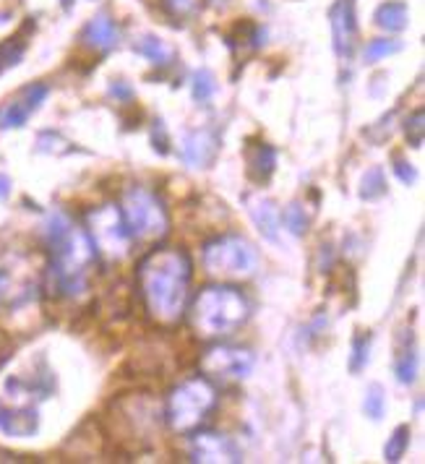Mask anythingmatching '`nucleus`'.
<instances>
[{"mask_svg":"<svg viewBox=\"0 0 425 464\" xmlns=\"http://www.w3.org/2000/svg\"><path fill=\"white\" fill-rule=\"evenodd\" d=\"M191 259L180 248H155L139 264V292L156 326H175L188 306Z\"/></svg>","mask_w":425,"mask_h":464,"instance_id":"obj_1","label":"nucleus"},{"mask_svg":"<svg viewBox=\"0 0 425 464\" xmlns=\"http://www.w3.org/2000/svg\"><path fill=\"white\" fill-rule=\"evenodd\" d=\"M44 243L50 251L47 279L52 295L78 298L86 290L89 274L97 264V251L92 248L86 232L76 228L63 212H55L44 225Z\"/></svg>","mask_w":425,"mask_h":464,"instance_id":"obj_2","label":"nucleus"},{"mask_svg":"<svg viewBox=\"0 0 425 464\" xmlns=\"http://www.w3.org/2000/svg\"><path fill=\"white\" fill-rule=\"evenodd\" d=\"M251 306L245 295L225 282L204 287L196 292L188 308V326L204 342H222L243 329Z\"/></svg>","mask_w":425,"mask_h":464,"instance_id":"obj_3","label":"nucleus"},{"mask_svg":"<svg viewBox=\"0 0 425 464\" xmlns=\"http://www.w3.org/2000/svg\"><path fill=\"white\" fill-rule=\"evenodd\" d=\"M217 407V388L204 376H191L167 394L164 423L172 433H196Z\"/></svg>","mask_w":425,"mask_h":464,"instance_id":"obj_4","label":"nucleus"},{"mask_svg":"<svg viewBox=\"0 0 425 464\" xmlns=\"http://www.w3.org/2000/svg\"><path fill=\"white\" fill-rule=\"evenodd\" d=\"M120 217L133 243H159L170 230V217L159 196L149 188L131 186L120 196Z\"/></svg>","mask_w":425,"mask_h":464,"instance_id":"obj_5","label":"nucleus"},{"mask_svg":"<svg viewBox=\"0 0 425 464\" xmlns=\"http://www.w3.org/2000/svg\"><path fill=\"white\" fill-rule=\"evenodd\" d=\"M259 269V251L240 235H220L204 245V271L220 282H243Z\"/></svg>","mask_w":425,"mask_h":464,"instance_id":"obj_6","label":"nucleus"},{"mask_svg":"<svg viewBox=\"0 0 425 464\" xmlns=\"http://www.w3.org/2000/svg\"><path fill=\"white\" fill-rule=\"evenodd\" d=\"M84 232H86L92 248L97 251V256L105 259V261L125 259L128 251H131V243H133L116 204L89 209L86 217H84Z\"/></svg>","mask_w":425,"mask_h":464,"instance_id":"obj_7","label":"nucleus"},{"mask_svg":"<svg viewBox=\"0 0 425 464\" xmlns=\"http://www.w3.org/2000/svg\"><path fill=\"white\" fill-rule=\"evenodd\" d=\"M113 418L110 423L123 428V438H117L120 444H133V446H144L152 444L156 428H159V407L152 396L147 394H125L113 402Z\"/></svg>","mask_w":425,"mask_h":464,"instance_id":"obj_8","label":"nucleus"},{"mask_svg":"<svg viewBox=\"0 0 425 464\" xmlns=\"http://www.w3.org/2000/svg\"><path fill=\"white\" fill-rule=\"evenodd\" d=\"M253 352L245 348H235V345H214L209 348L201 360H198V371L206 381L217 384V387H235L240 381H245L253 371Z\"/></svg>","mask_w":425,"mask_h":464,"instance_id":"obj_9","label":"nucleus"},{"mask_svg":"<svg viewBox=\"0 0 425 464\" xmlns=\"http://www.w3.org/2000/svg\"><path fill=\"white\" fill-rule=\"evenodd\" d=\"M191 462L198 464H237L243 462V454L230 436L201 430L191 438Z\"/></svg>","mask_w":425,"mask_h":464,"instance_id":"obj_10","label":"nucleus"},{"mask_svg":"<svg viewBox=\"0 0 425 464\" xmlns=\"http://www.w3.org/2000/svg\"><path fill=\"white\" fill-rule=\"evenodd\" d=\"M329 19H332V37H334L337 55L349 58L355 50V37H357L355 0H337L329 11Z\"/></svg>","mask_w":425,"mask_h":464,"instance_id":"obj_11","label":"nucleus"},{"mask_svg":"<svg viewBox=\"0 0 425 464\" xmlns=\"http://www.w3.org/2000/svg\"><path fill=\"white\" fill-rule=\"evenodd\" d=\"M44 97H47V86L44 84L27 86L16 100H11L8 105L0 108V128H21L29 120V116L44 102Z\"/></svg>","mask_w":425,"mask_h":464,"instance_id":"obj_12","label":"nucleus"},{"mask_svg":"<svg viewBox=\"0 0 425 464\" xmlns=\"http://www.w3.org/2000/svg\"><path fill=\"white\" fill-rule=\"evenodd\" d=\"M243 204L248 209V217L253 220L256 230L261 232L269 243H279V214L274 201L264 194H245Z\"/></svg>","mask_w":425,"mask_h":464,"instance_id":"obj_13","label":"nucleus"},{"mask_svg":"<svg viewBox=\"0 0 425 464\" xmlns=\"http://www.w3.org/2000/svg\"><path fill=\"white\" fill-rule=\"evenodd\" d=\"M220 152V139L217 133L212 131H194L191 136H186L183 141V149H180V156L188 167H196V170H204L214 162V156Z\"/></svg>","mask_w":425,"mask_h":464,"instance_id":"obj_14","label":"nucleus"},{"mask_svg":"<svg viewBox=\"0 0 425 464\" xmlns=\"http://www.w3.org/2000/svg\"><path fill=\"white\" fill-rule=\"evenodd\" d=\"M0 430L13 438H29L39 430V415L35 407L27 404H0Z\"/></svg>","mask_w":425,"mask_h":464,"instance_id":"obj_15","label":"nucleus"},{"mask_svg":"<svg viewBox=\"0 0 425 464\" xmlns=\"http://www.w3.org/2000/svg\"><path fill=\"white\" fill-rule=\"evenodd\" d=\"M245 164H248V178L253 183H267L274 175V167H277V152L264 141L248 144L245 147Z\"/></svg>","mask_w":425,"mask_h":464,"instance_id":"obj_16","label":"nucleus"},{"mask_svg":"<svg viewBox=\"0 0 425 464\" xmlns=\"http://www.w3.org/2000/svg\"><path fill=\"white\" fill-rule=\"evenodd\" d=\"M84 42L92 47V50H110L117 42V27L116 21L105 13L94 16L86 29H84Z\"/></svg>","mask_w":425,"mask_h":464,"instance_id":"obj_17","label":"nucleus"},{"mask_svg":"<svg viewBox=\"0 0 425 464\" xmlns=\"http://www.w3.org/2000/svg\"><path fill=\"white\" fill-rule=\"evenodd\" d=\"M376 24L384 32H402L407 27V3L402 0H389L384 5H379L376 11Z\"/></svg>","mask_w":425,"mask_h":464,"instance_id":"obj_18","label":"nucleus"},{"mask_svg":"<svg viewBox=\"0 0 425 464\" xmlns=\"http://www.w3.org/2000/svg\"><path fill=\"white\" fill-rule=\"evenodd\" d=\"M133 50L141 55V58H147L149 63H155V66H170V60H172V50L162 42L159 37H141L136 39V44H133Z\"/></svg>","mask_w":425,"mask_h":464,"instance_id":"obj_19","label":"nucleus"},{"mask_svg":"<svg viewBox=\"0 0 425 464\" xmlns=\"http://www.w3.org/2000/svg\"><path fill=\"white\" fill-rule=\"evenodd\" d=\"M387 194V178H384V170L381 167H371L363 180H360V198L365 201H376Z\"/></svg>","mask_w":425,"mask_h":464,"instance_id":"obj_20","label":"nucleus"},{"mask_svg":"<svg viewBox=\"0 0 425 464\" xmlns=\"http://www.w3.org/2000/svg\"><path fill=\"white\" fill-rule=\"evenodd\" d=\"M282 225L293 235H306L309 232V214L303 209L301 201H293L285 212H282Z\"/></svg>","mask_w":425,"mask_h":464,"instance_id":"obj_21","label":"nucleus"},{"mask_svg":"<svg viewBox=\"0 0 425 464\" xmlns=\"http://www.w3.org/2000/svg\"><path fill=\"white\" fill-rule=\"evenodd\" d=\"M24 50H27V44L21 42V37H11L5 39V42H0V74L5 68L19 66L21 58H24Z\"/></svg>","mask_w":425,"mask_h":464,"instance_id":"obj_22","label":"nucleus"},{"mask_svg":"<svg viewBox=\"0 0 425 464\" xmlns=\"http://www.w3.org/2000/svg\"><path fill=\"white\" fill-rule=\"evenodd\" d=\"M407 446H410V428L407 426H399L394 433H391V438L387 441V449H384V457H387V462H399L402 457H405V452H407Z\"/></svg>","mask_w":425,"mask_h":464,"instance_id":"obj_23","label":"nucleus"},{"mask_svg":"<svg viewBox=\"0 0 425 464\" xmlns=\"http://www.w3.org/2000/svg\"><path fill=\"white\" fill-rule=\"evenodd\" d=\"M217 92V78L212 71L201 68L194 74V100L196 102H209Z\"/></svg>","mask_w":425,"mask_h":464,"instance_id":"obj_24","label":"nucleus"},{"mask_svg":"<svg viewBox=\"0 0 425 464\" xmlns=\"http://www.w3.org/2000/svg\"><path fill=\"white\" fill-rule=\"evenodd\" d=\"M365 415L371 418V420H381L384 418V410H387V396H384V388L379 387V384H373V387L365 391Z\"/></svg>","mask_w":425,"mask_h":464,"instance_id":"obj_25","label":"nucleus"},{"mask_svg":"<svg viewBox=\"0 0 425 464\" xmlns=\"http://www.w3.org/2000/svg\"><path fill=\"white\" fill-rule=\"evenodd\" d=\"M399 50H402V44L397 39H373L365 47V60L368 63H379V60H384V58L399 52Z\"/></svg>","mask_w":425,"mask_h":464,"instance_id":"obj_26","label":"nucleus"},{"mask_svg":"<svg viewBox=\"0 0 425 464\" xmlns=\"http://www.w3.org/2000/svg\"><path fill=\"white\" fill-rule=\"evenodd\" d=\"M423 133H425V113L423 110H415L413 116L405 120V136L410 141L413 149H421L423 147Z\"/></svg>","mask_w":425,"mask_h":464,"instance_id":"obj_27","label":"nucleus"},{"mask_svg":"<svg viewBox=\"0 0 425 464\" xmlns=\"http://www.w3.org/2000/svg\"><path fill=\"white\" fill-rule=\"evenodd\" d=\"M394 371H397V379H399L402 384H413V381H415V373H418V357H415V352H413V349H405V352L397 357Z\"/></svg>","mask_w":425,"mask_h":464,"instance_id":"obj_28","label":"nucleus"},{"mask_svg":"<svg viewBox=\"0 0 425 464\" xmlns=\"http://www.w3.org/2000/svg\"><path fill=\"white\" fill-rule=\"evenodd\" d=\"M368 349H371V332H363L360 337H355L352 342V360H349V371H360L368 363Z\"/></svg>","mask_w":425,"mask_h":464,"instance_id":"obj_29","label":"nucleus"},{"mask_svg":"<svg viewBox=\"0 0 425 464\" xmlns=\"http://www.w3.org/2000/svg\"><path fill=\"white\" fill-rule=\"evenodd\" d=\"M162 11L172 19V21H186L196 11V0H162Z\"/></svg>","mask_w":425,"mask_h":464,"instance_id":"obj_30","label":"nucleus"},{"mask_svg":"<svg viewBox=\"0 0 425 464\" xmlns=\"http://www.w3.org/2000/svg\"><path fill=\"white\" fill-rule=\"evenodd\" d=\"M394 175L405 183V186H413L415 183V170H413V164L410 162H405L402 156H394Z\"/></svg>","mask_w":425,"mask_h":464,"instance_id":"obj_31","label":"nucleus"},{"mask_svg":"<svg viewBox=\"0 0 425 464\" xmlns=\"http://www.w3.org/2000/svg\"><path fill=\"white\" fill-rule=\"evenodd\" d=\"M152 144H155V149L159 155H167L170 152V139H167V128H164L162 120H156L155 128H152Z\"/></svg>","mask_w":425,"mask_h":464,"instance_id":"obj_32","label":"nucleus"},{"mask_svg":"<svg viewBox=\"0 0 425 464\" xmlns=\"http://www.w3.org/2000/svg\"><path fill=\"white\" fill-rule=\"evenodd\" d=\"M11 284H13V279L8 269H0V303H5L11 298Z\"/></svg>","mask_w":425,"mask_h":464,"instance_id":"obj_33","label":"nucleus"},{"mask_svg":"<svg viewBox=\"0 0 425 464\" xmlns=\"http://www.w3.org/2000/svg\"><path fill=\"white\" fill-rule=\"evenodd\" d=\"M110 94L117 97V100H131V97H133V89L125 86V81H116V84L110 86Z\"/></svg>","mask_w":425,"mask_h":464,"instance_id":"obj_34","label":"nucleus"},{"mask_svg":"<svg viewBox=\"0 0 425 464\" xmlns=\"http://www.w3.org/2000/svg\"><path fill=\"white\" fill-rule=\"evenodd\" d=\"M11 194V180L5 175H0V201H5Z\"/></svg>","mask_w":425,"mask_h":464,"instance_id":"obj_35","label":"nucleus"}]
</instances>
